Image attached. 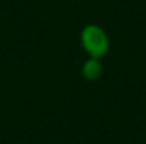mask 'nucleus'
<instances>
[{
    "label": "nucleus",
    "instance_id": "nucleus-1",
    "mask_svg": "<svg viewBox=\"0 0 146 144\" xmlns=\"http://www.w3.org/2000/svg\"><path fill=\"white\" fill-rule=\"evenodd\" d=\"M82 44L92 58H100L109 51V37L99 26H87L83 29Z\"/></svg>",
    "mask_w": 146,
    "mask_h": 144
},
{
    "label": "nucleus",
    "instance_id": "nucleus-2",
    "mask_svg": "<svg viewBox=\"0 0 146 144\" xmlns=\"http://www.w3.org/2000/svg\"><path fill=\"white\" fill-rule=\"evenodd\" d=\"M82 73L87 80H97L100 75H102V65L99 61V58H90L83 68H82Z\"/></svg>",
    "mask_w": 146,
    "mask_h": 144
}]
</instances>
